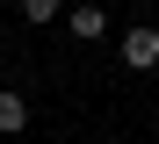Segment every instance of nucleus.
Returning <instances> with one entry per match:
<instances>
[{
	"mask_svg": "<svg viewBox=\"0 0 159 144\" xmlns=\"http://www.w3.org/2000/svg\"><path fill=\"white\" fill-rule=\"evenodd\" d=\"M123 65L130 72H152L159 65V29H130V36H123Z\"/></svg>",
	"mask_w": 159,
	"mask_h": 144,
	"instance_id": "1",
	"label": "nucleus"
},
{
	"mask_svg": "<svg viewBox=\"0 0 159 144\" xmlns=\"http://www.w3.org/2000/svg\"><path fill=\"white\" fill-rule=\"evenodd\" d=\"M0 130H29V101H22V94H0Z\"/></svg>",
	"mask_w": 159,
	"mask_h": 144,
	"instance_id": "2",
	"label": "nucleus"
},
{
	"mask_svg": "<svg viewBox=\"0 0 159 144\" xmlns=\"http://www.w3.org/2000/svg\"><path fill=\"white\" fill-rule=\"evenodd\" d=\"M65 22H72V36H101V29H109V15H101V7H72Z\"/></svg>",
	"mask_w": 159,
	"mask_h": 144,
	"instance_id": "3",
	"label": "nucleus"
},
{
	"mask_svg": "<svg viewBox=\"0 0 159 144\" xmlns=\"http://www.w3.org/2000/svg\"><path fill=\"white\" fill-rule=\"evenodd\" d=\"M22 15H29V22H58V15H65V0H22Z\"/></svg>",
	"mask_w": 159,
	"mask_h": 144,
	"instance_id": "4",
	"label": "nucleus"
}]
</instances>
